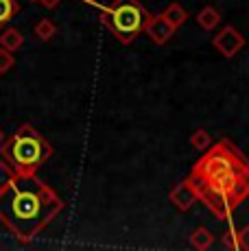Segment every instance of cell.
I'll return each mask as SVG.
<instances>
[{"label":"cell","instance_id":"obj_1","mask_svg":"<svg viewBox=\"0 0 249 251\" xmlns=\"http://www.w3.org/2000/svg\"><path fill=\"white\" fill-rule=\"evenodd\" d=\"M188 181L217 219H229L249 197V160L227 138L219 140L201 153Z\"/></svg>","mask_w":249,"mask_h":251},{"label":"cell","instance_id":"obj_2","mask_svg":"<svg viewBox=\"0 0 249 251\" xmlns=\"http://www.w3.org/2000/svg\"><path fill=\"white\" fill-rule=\"evenodd\" d=\"M64 205V199L37 175H16L0 190V223L18 243L28 245L57 219Z\"/></svg>","mask_w":249,"mask_h":251},{"label":"cell","instance_id":"obj_3","mask_svg":"<svg viewBox=\"0 0 249 251\" xmlns=\"http://www.w3.org/2000/svg\"><path fill=\"white\" fill-rule=\"evenodd\" d=\"M0 153L16 175H37L52 157V147L33 125H22L13 136L2 140Z\"/></svg>","mask_w":249,"mask_h":251},{"label":"cell","instance_id":"obj_4","mask_svg":"<svg viewBox=\"0 0 249 251\" xmlns=\"http://www.w3.org/2000/svg\"><path fill=\"white\" fill-rule=\"evenodd\" d=\"M147 16L149 13L140 4V0H114L100 11V22L121 44L129 46L145 31Z\"/></svg>","mask_w":249,"mask_h":251},{"label":"cell","instance_id":"obj_5","mask_svg":"<svg viewBox=\"0 0 249 251\" xmlns=\"http://www.w3.org/2000/svg\"><path fill=\"white\" fill-rule=\"evenodd\" d=\"M212 44L223 57L232 59V57H236L238 52L245 48V37H243V33L238 31L236 26H223L221 31L212 37Z\"/></svg>","mask_w":249,"mask_h":251},{"label":"cell","instance_id":"obj_6","mask_svg":"<svg viewBox=\"0 0 249 251\" xmlns=\"http://www.w3.org/2000/svg\"><path fill=\"white\" fill-rule=\"evenodd\" d=\"M177 28H173L169 22L162 18V13H149L145 22V33L155 46H164L171 37L175 35Z\"/></svg>","mask_w":249,"mask_h":251},{"label":"cell","instance_id":"obj_7","mask_svg":"<svg viewBox=\"0 0 249 251\" xmlns=\"http://www.w3.org/2000/svg\"><path fill=\"white\" fill-rule=\"evenodd\" d=\"M169 201L173 203L179 212H188L190 207L199 201V195L197 190H195V186L188 181V177H186L184 181H179L173 190L169 192Z\"/></svg>","mask_w":249,"mask_h":251},{"label":"cell","instance_id":"obj_8","mask_svg":"<svg viewBox=\"0 0 249 251\" xmlns=\"http://www.w3.org/2000/svg\"><path fill=\"white\" fill-rule=\"evenodd\" d=\"M162 18H164V20L169 22L173 28H179L181 24H184V22L190 18V13L186 11V9L181 7L179 2H171L169 7H166L164 11H162Z\"/></svg>","mask_w":249,"mask_h":251},{"label":"cell","instance_id":"obj_9","mask_svg":"<svg viewBox=\"0 0 249 251\" xmlns=\"http://www.w3.org/2000/svg\"><path fill=\"white\" fill-rule=\"evenodd\" d=\"M197 22L205 31H214V28L221 24V11H219L217 7H212V4H208V7H203L197 13Z\"/></svg>","mask_w":249,"mask_h":251},{"label":"cell","instance_id":"obj_10","mask_svg":"<svg viewBox=\"0 0 249 251\" xmlns=\"http://www.w3.org/2000/svg\"><path fill=\"white\" fill-rule=\"evenodd\" d=\"M22 44H25V35H22L18 28L7 26L2 33H0V48H7V50L16 52L22 48Z\"/></svg>","mask_w":249,"mask_h":251},{"label":"cell","instance_id":"obj_11","mask_svg":"<svg viewBox=\"0 0 249 251\" xmlns=\"http://www.w3.org/2000/svg\"><path fill=\"white\" fill-rule=\"evenodd\" d=\"M190 245H193L195 249H210L214 245V234L210 229H205V227H199V229H195V234L190 236Z\"/></svg>","mask_w":249,"mask_h":251},{"label":"cell","instance_id":"obj_12","mask_svg":"<svg viewBox=\"0 0 249 251\" xmlns=\"http://www.w3.org/2000/svg\"><path fill=\"white\" fill-rule=\"evenodd\" d=\"M20 13L18 0H0V26H7Z\"/></svg>","mask_w":249,"mask_h":251},{"label":"cell","instance_id":"obj_13","mask_svg":"<svg viewBox=\"0 0 249 251\" xmlns=\"http://www.w3.org/2000/svg\"><path fill=\"white\" fill-rule=\"evenodd\" d=\"M33 33H35V37L37 40H42V42H49L55 37V33H57V26H55V22L49 20V18H44V20H40L35 24V28H33Z\"/></svg>","mask_w":249,"mask_h":251},{"label":"cell","instance_id":"obj_14","mask_svg":"<svg viewBox=\"0 0 249 251\" xmlns=\"http://www.w3.org/2000/svg\"><path fill=\"white\" fill-rule=\"evenodd\" d=\"M212 144V138H210V133L205 131V129H195L193 136H190V147L195 149V151L203 153L205 149Z\"/></svg>","mask_w":249,"mask_h":251},{"label":"cell","instance_id":"obj_15","mask_svg":"<svg viewBox=\"0 0 249 251\" xmlns=\"http://www.w3.org/2000/svg\"><path fill=\"white\" fill-rule=\"evenodd\" d=\"M13 66H16V57H13V52L7 50V48H0V75H7Z\"/></svg>","mask_w":249,"mask_h":251},{"label":"cell","instance_id":"obj_16","mask_svg":"<svg viewBox=\"0 0 249 251\" xmlns=\"http://www.w3.org/2000/svg\"><path fill=\"white\" fill-rule=\"evenodd\" d=\"M13 177H16L13 168L9 166V164L4 162V160H0V190H2V188H7V186H9V181H11Z\"/></svg>","mask_w":249,"mask_h":251},{"label":"cell","instance_id":"obj_17","mask_svg":"<svg viewBox=\"0 0 249 251\" xmlns=\"http://www.w3.org/2000/svg\"><path fill=\"white\" fill-rule=\"evenodd\" d=\"M236 245H238V249L249 251V225L236 231Z\"/></svg>","mask_w":249,"mask_h":251},{"label":"cell","instance_id":"obj_18","mask_svg":"<svg viewBox=\"0 0 249 251\" xmlns=\"http://www.w3.org/2000/svg\"><path fill=\"white\" fill-rule=\"evenodd\" d=\"M221 240H223L225 249H238V245H236V231H234V229L225 231V234L221 236Z\"/></svg>","mask_w":249,"mask_h":251},{"label":"cell","instance_id":"obj_19","mask_svg":"<svg viewBox=\"0 0 249 251\" xmlns=\"http://www.w3.org/2000/svg\"><path fill=\"white\" fill-rule=\"evenodd\" d=\"M37 2H40L42 7H44V9H55L57 4L61 2V0H37Z\"/></svg>","mask_w":249,"mask_h":251},{"label":"cell","instance_id":"obj_20","mask_svg":"<svg viewBox=\"0 0 249 251\" xmlns=\"http://www.w3.org/2000/svg\"><path fill=\"white\" fill-rule=\"evenodd\" d=\"M2 140H4V133H2V129H0V144H2Z\"/></svg>","mask_w":249,"mask_h":251},{"label":"cell","instance_id":"obj_21","mask_svg":"<svg viewBox=\"0 0 249 251\" xmlns=\"http://www.w3.org/2000/svg\"><path fill=\"white\" fill-rule=\"evenodd\" d=\"M85 2H92V4H97V2H99V0H85Z\"/></svg>","mask_w":249,"mask_h":251},{"label":"cell","instance_id":"obj_22","mask_svg":"<svg viewBox=\"0 0 249 251\" xmlns=\"http://www.w3.org/2000/svg\"><path fill=\"white\" fill-rule=\"evenodd\" d=\"M31 2H37V0H31Z\"/></svg>","mask_w":249,"mask_h":251}]
</instances>
